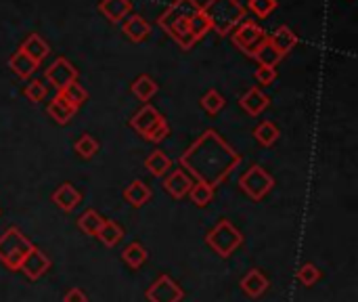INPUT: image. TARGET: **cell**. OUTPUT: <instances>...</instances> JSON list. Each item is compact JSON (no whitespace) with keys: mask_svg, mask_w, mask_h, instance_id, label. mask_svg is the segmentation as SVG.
<instances>
[{"mask_svg":"<svg viewBox=\"0 0 358 302\" xmlns=\"http://www.w3.org/2000/svg\"><path fill=\"white\" fill-rule=\"evenodd\" d=\"M241 164L239 155L214 129H208L183 155L181 166L189 174L210 187H218L232 174V170Z\"/></svg>","mask_w":358,"mask_h":302,"instance_id":"1","label":"cell"},{"mask_svg":"<svg viewBox=\"0 0 358 302\" xmlns=\"http://www.w3.org/2000/svg\"><path fill=\"white\" fill-rule=\"evenodd\" d=\"M212 23V30L220 36L230 34L239 23L246 21V7L239 0H208L201 7Z\"/></svg>","mask_w":358,"mask_h":302,"instance_id":"2","label":"cell"},{"mask_svg":"<svg viewBox=\"0 0 358 302\" xmlns=\"http://www.w3.org/2000/svg\"><path fill=\"white\" fill-rule=\"evenodd\" d=\"M34 244L17 227H9L0 235V263L11 271H19L23 258L28 256Z\"/></svg>","mask_w":358,"mask_h":302,"instance_id":"3","label":"cell"},{"mask_svg":"<svg viewBox=\"0 0 358 302\" xmlns=\"http://www.w3.org/2000/svg\"><path fill=\"white\" fill-rule=\"evenodd\" d=\"M130 126L147 141L151 143H161L170 135V126L166 122V117L151 105L141 107L132 117H130Z\"/></svg>","mask_w":358,"mask_h":302,"instance_id":"4","label":"cell"},{"mask_svg":"<svg viewBox=\"0 0 358 302\" xmlns=\"http://www.w3.org/2000/svg\"><path fill=\"white\" fill-rule=\"evenodd\" d=\"M206 244H208L218 256L228 258L239 246L243 244V235H241V231H239L230 220L222 218V220H218V223L210 229V233L206 235Z\"/></svg>","mask_w":358,"mask_h":302,"instance_id":"5","label":"cell"},{"mask_svg":"<svg viewBox=\"0 0 358 302\" xmlns=\"http://www.w3.org/2000/svg\"><path fill=\"white\" fill-rule=\"evenodd\" d=\"M239 187L246 191L248 198H252L254 202H260L272 191L275 178L262 166H250L241 174V178H239Z\"/></svg>","mask_w":358,"mask_h":302,"instance_id":"6","label":"cell"},{"mask_svg":"<svg viewBox=\"0 0 358 302\" xmlns=\"http://www.w3.org/2000/svg\"><path fill=\"white\" fill-rule=\"evenodd\" d=\"M230 36H232V44L237 46V48H241L246 55H254L256 53V48L268 38L266 36V32L256 23V21H250V19H246V21H241L239 23L232 32H230Z\"/></svg>","mask_w":358,"mask_h":302,"instance_id":"7","label":"cell"},{"mask_svg":"<svg viewBox=\"0 0 358 302\" xmlns=\"http://www.w3.org/2000/svg\"><path fill=\"white\" fill-rule=\"evenodd\" d=\"M185 298V290L178 285L170 275H159L147 287L149 302H181Z\"/></svg>","mask_w":358,"mask_h":302,"instance_id":"8","label":"cell"},{"mask_svg":"<svg viewBox=\"0 0 358 302\" xmlns=\"http://www.w3.org/2000/svg\"><path fill=\"white\" fill-rule=\"evenodd\" d=\"M46 82L52 84L59 91H63L72 82H78V70L68 62L66 57H59L46 68Z\"/></svg>","mask_w":358,"mask_h":302,"instance_id":"9","label":"cell"},{"mask_svg":"<svg viewBox=\"0 0 358 302\" xmlns=\"http://www.w3.org/2000/svg\"><path fill=\"white\" fill-rule=\"evenodd\" d=\"M199 11H201V5L197 3V0H174V3L161 13L157 23L161 30H168L172 23L181 21V19H191Z\"/></svg>","mask_w":358,"mask_h":302,"instance_id":"10","label":"cell"},{"mask_svg":"<svg viewBox=\"0 0 358 302\" xmlns=\"http://www.w3.org/2000/svg\"><path fill=\"white\" fill-rule=\"evenodd\" d=\"M193 187V178L183 170V168H174L172 172L166 174L163 178V189L174 198V200H183L185 196H189Z\"/></svg>","mask_w":358,"mask_h":302,"instance_id":"11","label":"cell"},{"mask_svg":"<svg viewBox=\"0 0 358 302\" xmlns=\"http://www.w3.org/2000/svg\"><path fill=\"white\" fill-rule=\"evenodd\" d=\"M50 269V258L40 250V248H32L30 252H28V256L23 258V263H21V269L19 271H23V275L28 277V279H32V281H38L46 271Z\"/></svg>","mask_w":358,"mask_h":302,"instance_id":"12","label":"cell"},{"mask_svg":"<svg viewBox=\"0 0 358 302\" xmlns=\"http://www.w3.org/2000/svg\"><path fill=\"white\" fill-rule=\"evenodd\" d=\"M46 111H48V115L54 120L57 124H68L70 120L78 113V109H76L61 93H57V95L52 97V101L48 103Z\"/></svg>","mask_w":358,"mask_h":302,"instance_id":"13","label":"cell"},{"mask_svg":"<svg viewBox=\"0 0 358 302\" xmlns=\"http://www.w3.org/2000/svg\"><path fill=\"white\" fill-rule=\"evenodd\" d=\"M132 3L130 0H101L99 11L111 21V23H122L130 15Z\"/></svg>","mask_w":358,"mask_h":302,"instance_id":"14","label":"cell"},{"mask_svg":"<svg viewBox=\"0 0 358 302\" xmlns=\"http://www.w3.org/2000/svg\"><path fill=\"white\" fill-rule=\"evenodd\" d=\"M52 202L61 208L63 212H74L82 204V194L72 183H63L61 187L52 194Z\"/></svg>","mask_w":358,"mask_h":302,"instance_id":"15","label":"cell"},{"mask_svg":"<svg viewBox=\"0 0 358 302\" xmlns=\"http://www.w3.org/2000/svg\"><path fill=\"white\" fill-rule=\"evenodd\" d=\"M268 103H270V99L258 86H252L241 99H239V107L248 111L250 115H260L268 107Z\"/></svg>","mask_w":358,"mask_h":302,"instance_id":"16","label":"cell"},{"mask_svg":"<svg viewBox=\"0 0 358 302\" xmlns=\"http://www.w3.org/2000/svg\"><path fill=\"white\" fill-rule=\"evenodd\" d=\"M239 285H241V290H243L250 298H260V296L268 290V277H266L260 269H250Z\"/></svg>","mask_w":358,"mask_h":302,"instance_id":"17","label":"cell"},{"mask_svg":"<svg viewBox=\"0 0 358 302\" xmlns=\"http://www.w3.org/2000/svg\"><path fill=\"white\" fill-rule=\"evenodd\" d=\"M268 42L285 57L289 50H293L295 48V44H297V34L291 30V28H287V26H281L279 30H275V34H270L268 36Z\"/></svg>","mask_w":358,"mask_h":302,"instance_id":"18","label":"cell"},{"mask_svg":"<svg viewBox=\"0 0 358 302\" xmlns=\"http://www.w3.org/2000/svg\"><path fill=\"white\" fill-rule=\"evenodd\" d=\"M21 50L30 57V59H34V62L40 66L44 59L48 57V53H50V48H48V44H46V40L44 38H40L38 34H30L26 40H23V44H21Z\"/></svg>","mask_w":358,"mask_h":302,"instance_id":"19","label":"cell"},{"mask_svg":"<svg viewBox=\"0 0 358 302\" xmlns=\"http://www.w3.org/2000/svg\"><path fill=\"white\" fill-rule=\"evenodd\" d=\"M153 191L147 183H143V180H132V183L126 187L124 191V200L132 206V208H141L145 206L149 200H151Z\"/></svg>","mask_w":358,"mask_h":302,"instance_id":"20","label":"cell"},{"mask_svg":"<svg viewBox=\"0 0 358 302\" xmlns=\"http://www.w3.org/2000/svg\"><path fill=\"white\" fill-rule=\"evenodd\" d=\"M124 34L132 40V42H143L147 40V36L151 34V26L141 17V15H128L124 19Z\"/></svg>","mask_w":358,"mask_h":302,"instance_id":"21","label":"cell"},{"mask_svg":"<svg viewBox=\"0 0 358 302\" xmlns=\"http://www.w3.org/2000/svg\"><path fill=\"white\" fill-rule=\"evenodd\" d=\"M9 66H11V70H13L19 78H30V76H34V72L38 70V64L34 62V59H30L21 48H19L17 53L11 55Z\"/></svg>","mask_w":358,"mask_h":302,"instance_id":"22","label":"cell"},{"mask_svg":"<svg viewBox=\"0 0 358 302\" xmlns=\"http://www.w3.org/2000/svg\"><path fill=\"white\" fill-rule=\"evenodd\" d=\"M166 32L170 34V38H174L178 42V46L183 50H191V46L195 44V38L191 36V30H189V19H181V21L172 23Z\"/></svg>","mask_w":358,"mask_h":302,"instance_id":"23","label":"cell"},{"mask_svg":"<svg viewBox=\"0 0 358 302\" xmlns=\"http://www.w3.org/2000/svg\"><path fill=\"white\" fill-rule=\"evenodd\" d=\"M145 168L149 170V174H151V176L161 178V176H166V174L170 172L172 162H170V158L166 155V151L155 149V151H153V153H149V158L145 160Z\"/></svg>","mask_w":358,"mask_h":302,"instance_id":"24","label":"cell"},{"mask_svg":"<svg viewBox=\"0 0 358 302\" xmlns=\"http://www.w3.org/2000/svg\"><path fill=\"white\" fill-rule=\"evenodd\" d=\"M97 237L101 239V244H103V246L113 248V246L119 244V241H122V237H124V229L119 227L115 220H107V218H105V223H103V227L99 229Z\"/></svg>","mask_w":358,"mask_h":302,"instance_id":"25","label":"cell"},{"mask_svg":"<svg viewBox=\"0 0 358 302\" xmlns=\"http://www.w3.org/2000/svg\"><path fill=\"white\" fill-rule=\"evenodd\" d=\"M256 62L260 64V66H264V68H277L279 66V62L283 59V55L268 42V38L256 48V53L252 55Z\"/></svg>","mask_w":358,"mask_h":302,"instance_id":"26","label":"cell"},{"mask_svg":"<svg viewBox=\"0 0 358 302\" xmlns=\"http://www.w3.org/2000/svg\"><path fill=\"white\" fill-rule=\"evenodd\" d=\"M147 258H149V254H147L145 246H141L139 241H132V244H128L122 252V261L130 269H141L147 263Z\"/></svg>","mask_w":358,"mask_h":302,"instance_id":"27","label":"cell"},{"mask_svg":"<svg viewBox=\"0 0 358 302\" xmlns=\"http://www.w3.org/2000/svg\"><path fill=\"white\" fill-rule=\"evenodd\" d=\"M105 218L97 212V210H86L80 218H78V227L84 235H90V237H97L99 229L103 227Z\"/></svg>","mask_w":358,"mask_h":302,"instance_id":"28","label":"cell"},{"mask_svg":"<svg viewBox=\"0 0 358 302\" xmlns=\"http://www.w3.org/2000/svg\"><path fill=\"white\" fill-rule=\"evenodd\" d=\"M157 93V82L151 78V76H139L135 82H132V95L139 99V101H149L153 95Z\"/></svg>","mask_w":358,"mask_h":302,"instance_id":"29","label":"cell"},{"mask_svg":"<svg viewBox=\"0 0 358 302\" xmlns=\"http://www.w3.org/2000/svg\"><path fill=\"white\" fill-rule=\"evenodd\" d=\"M279 129L272 124V122H268V120H264V122H260L256 129H254V137H256V141L260 143V145H264V147H270V145H275L277 141H279Z\"/></svg>","mask_w":358,"mask_h":302,"instance_id":"30","label":"cell"},{"mask_svg":"<svg viewBox=\"0 0 358 302\" xmlns=\"http://www.w3.org/2000/svg\"><path fill=\"white\" fill-rule=\"evenodd\" d=\"M189 198H191V202H193L195 206L203 208V206H208V204L214 202V187H210V185H206V183H199V180H195L193 187H191V191H189Z\"/></svg>","mask_w":358,"mask_h":302,"instance_id":"31","label":"cell"},{"mask_svg":"<svg viewBox=\"0 0 358 302\" xmlns=\"http://www.w3.org/2000/svg\"><path fill=\"white\" fill-rule=\"evenodd\" d=\"M59 93H61L76 109H80L86 103V99H88V93H86V88L80 82H72L70 86H66L63 91H59Z\"/></svg>","mask_w":358,"mask_h":302,"instance_id":"32","label":"cell"},{"mask_svg":"<svg viewBox=\"0 0 358 302\" xmlns=\"http://www.w3.org/2000/svg\"><path fill=\"white\" fill-rule=\"evenodd\" d=\"M189 30H191V36H193L195 42H197V40H201L208 32H212V23H210V19L206 17V13L199 11L197 15H193V17L189 19Z\"/></svg>","mask_w":358,"mask_h":302,"instance_id":"33","label":"cell"},{"mask_svg":"<svg viewBox=\"0 0 358 302\" xmlns=\"http://www.w3.org/2000/svg\"><path fill=\"white\" fill-rule=\"evenodd\" d=\"M76 151L84 158V160H90V158H95L97 155V151H99V141L95 139V137H90V135H82L78 141H76Z\"/></svg>","mask_w":358,"mask_h":302,"instance_id":"34","label":"cell"},{"mask_svg":"<svg viewBox=\"0 0 358 302\" xmlns=\"http://www.w3.org/2000/svg\"><path fill=\"white\" fill-rule=\"evenodd\" d=\"M224 97L218 93V91H208L203 97H201V107L210 113V115H216L222 107H224Z\"/></svg>","mask_w":358,"mask_h":302,"instance_id":"35","label":"cell"},{"mask_svg":"<svg viewBox=\"0 0 358 302\" xmlns=\"http://www.w3.org/2000/svg\"><path fill=\"white\" fill-rule=\"evenodd\" d=\"M319 279H321V271H319V267L312 265V263H306L300 271H297V281H300L302 285H306V287L315 285Z\"/></svg>","mask_w":358,"mask_h":302,"instance_id":"36","label":"cell"},{"mask_svg":"<svg viewBox=\"0 0 358 302\" xmlns=\"http://www.w3.org/2000/svg\"><path fill=\"white\" fill-rule=\"evenodd\" d=\"M277 9V0H250V11L258 19H266Z\"/></svg>","mask_w":358,"mask_h":302,"instance_id":"37","label":"cell"},{"mask_svg":"<svg viewBox=\"0 0 358 302\" xmlns=\"http://www.w3.org/2000/svg\"><path fill=\"white\" fill-rule=\"evenodd\" d=\"M26 97L32 101V103H40L46 99V84L40 82V80H30L28 86H26Z\"/></svg>","mask_w":358,"mask_h":302,"instance_id":"38","label":"cell"},{"mask_svg":"<svg viewBox=\"0 0 358 302\" xmlns=\"http://www.w3.org/2000/svg\"><path fill=\"white\" fill-rule=\"evenodd\" d=\"M254 78H256V82H258L260 86H270V84L277 80V70H275V68H264V66H260V68L256 70Z\"/></svg>","mask_w":358,"mask_h":302,"instance_id":"39","label":"cell"},{"mask_svg":"<svg viewBox=\"0 0 358 302\" xmlns=\"http://www.w3.org/2000/svg\"><path fill=\"white\" fill-rule=\"evenodd\" d=\"M63 302H88V298H86V294L80 287H72V290L66 292Z\"/></svg>","mask_w":358,"mask_h":302,"instance_id":"40","label":"cell"}]
</instances>
